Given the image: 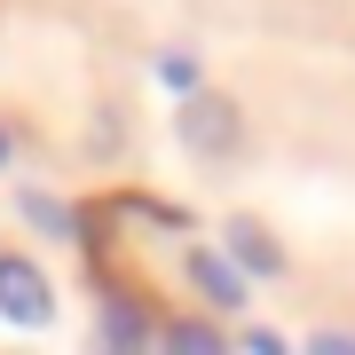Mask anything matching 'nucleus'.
<instances>
[{"instance_id": "obj_4", "label": "nucleus", "mask_w": 355, "mask_h": 355, "mask_svg": "<svg viewBox=\"0 0 355 355\" xmlns=\"http://www.w3.org/2000/svg\"><path fill=\"white\" fill-rule=\"evenodd\" d=\"M229 268H237V277H277L284 268V253H277V237H268L261 221H229Z\"/></svg>"}, {"instance_id": "obj_6", "label": "nucleus", "mask_w": 355, "mask_h": 355, "mask_svg": "<svg viewBox=\"0 0 355 355\" xmlns=\"http://www.w3.org/2000/svg\"><path fill=\"white\" fill-rule=\"evenodd\" d=\"M24 214H32V229H40V237H79L71 205H64V198H48V190H24Z\"/></svg>"}, {"instance_id": "obj_2", "label": "nucleus", "mask_w": 355, "mask_h": 355, "mask_svg": "<svg viewBox=\"0 0 355 355\" xmlns=\"http://www.w3.org/2000/svg\"><path fill=\"white\" fill-rule=\"evenodd\" d=\"M0 316H8V324H24V331L55 324V284L40 277L24 253H0Z\"/></svg>"}, {"instance_id": "obj_5", "label": "nucleus", "mask_w": 355, "mask_h": 355, "mask_svg": "<svg viewBox=\"0 0 355 355\" xmlns=\"http://www.w3.org/2000/svg\"><path fill=\"white\" fill-rule=\"evenodd\" d=\"M190 284H198L214 308H245V277L229 268V253H205V245H190Z\"/></svg>"}, {"instance_id": "obj_1", "label": "nucleus", "mask_w": 355, "mask_h": 355, "mask_svg": "<svg viewBox=\"0 0 355 355\" xmlns=\"http://www.w3.org/2000/svg\"><path fill=\"white\" fill-rule=\"evenodd\" d=\"M174 127H182V150L190 158H229L237 150V103L214 95V87H198V95H182V111H174Z\"/></svg>"}, {"instance_id": "obj_10", "label": "nucleus", "mask_w": 355, "mask_h": 355, "mask_svg": "<svg viewBox=\"0 0 355 355\" xmlns=\"http://www.w3.org/2000/svg\"><path fill=\"white\" fill-rule=\"evenodd\" d=\"M308 355H355V340H347V331H316V340H308Z\"/></svg>"}, {"instance_id": "obj_3", "label": "nucleus", "mask_w": 355, "mask_h": 355, "mask_svg": "<svg viewBox=\"0 0 355 355\" xmlns=\"http://www.w3.org/2000/svg\"><path fill=\"white\" fill-rule=\"evenodd\" d=\"M95 355H150V324H142V308H135V300H103Z\"/></svg>"}, {"instance_id": "obj_7", "label": "nucleus", "mask_w": 355, "mask_h": 355, "mask_svg": "<svg viewBox=\"0 0 355 355\" xmlns=\"http://www.w3.org/2000/svg\"><path fill=\"white\" fill-rule=\"evenodd\" d=\"M150 355H229V347H221V331H205V324H174Z\"/></svg>"}, {"instance_id": "obj_9", "label": "nucleus", "mask_w": 355, "mask_h": 355, "mask_svg": "<svg viewBox=\"0 0 355 355\" xmlns=\"http://www.w3.org/2000/svg\"><path fill=\"white\" fill-rule=\"evenodd\" d=\"M245 355H292V347L277 340V331H261V324H253V331H245Z\"/></svg>"}, {"instance_id": "obj_11", "label": "nucleus", "mask_w": 355, "mask_h": 355, "mask_svg": "<svg viewBox=\"0 0 355 355\" xmlns=\"http://www.w3.org/2000/svg\"><path fill=\"white\" fill-rule=\"evenodd\" d=\"M0 166H8V135H0Z\"/></svg>"}, {"instance_id": "obj_8", "label": "nucleus", "mask_w": 355, "mask_h": 355, "mask_svg": "<svg viewBox=\"0 0 355 355\" xmlns=\"http://www.w3.org/2000/svg\"><path fill=\"white\" fill-rule=\"evenodd\" d=\"M158 79H166V87H174V95H198V55L166 48V55H158Z\"/></svg>"}]
</instances>
